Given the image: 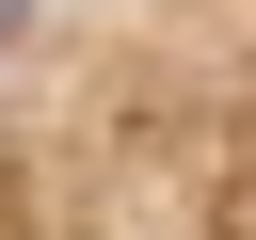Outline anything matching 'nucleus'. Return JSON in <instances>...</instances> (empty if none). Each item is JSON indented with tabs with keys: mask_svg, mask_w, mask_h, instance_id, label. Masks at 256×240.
<instances>
[{
	"mask_svg": "<svg viewBox=\"0 0 256 240\" xmlns=\"http://www.w3.org/2000/svg\"><path fill=\"white\" fill-rule=\"evenodd\" d=\"M0 240H256V0H0Z\"/></svg>",
	"mask_w": 256,
	"mask_h": 240,
	"instance_id": "nucleus-1",
	"label": "nucleus"
}]
</instances>
